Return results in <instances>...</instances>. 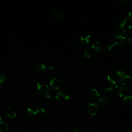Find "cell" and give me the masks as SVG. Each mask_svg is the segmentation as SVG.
Listing matches in <instances>:
<instances>
[{"instance_id":"52a82bcc","label":"cell","mask_w":132,"mask_h":132,"mask_svg":"<svg viewBox=\"0 0 132 132\" xmlns=\"http://www.w3.org/2000/svg\"><path fill=\"white\" fill-rule=\"evenodd\" d=\"M122 45V43L117 40L111 41L108 46V49L111 52H116L119 50Z\"/></svg>"},{"instance_id":"8fae6325","label":"cell","mask_w":132,"mask_h":132,"mask_svg":"<svg viewBox=\"0 0 132 132\" xmlns=\"http://www.w3.org/2000/svg\"><path fill=\"white\" fill-rule=\"evenodd\" d=\"M51 15L53 18L58 20L62 18L64 14L61 11L59 10L54 9L52 11Z\"/></svg>"},{"instance_id":"30bf717a","label":"cell","mask_w":132,"mask_h":132,"mask_svg":"<svg viewBox=\"0 0 132 132\" xmlns=\"http://www.w3.org/2000/svg\"><path fill=\"white\" fill-rule=\"evenodd\" d=\"M119 91H118V95L119 97H123L126 93V91L127 89V86L126 83L121 82L119 86Z\"/></svg>"},{"instance_id":"7402d4cb","label":"cell","mask_w":132,"mask_h":132,"mask_svg":"<svg viewBox=\"0 0 132 132\" xmlns=\"http://www.w3.org/2000/svg\"><path fill=\"white\" fill-rule=\"evenodd\" d=\"M115 90H116V89L114 88V87L110 86L108 87H107L106 88L103 89L102 92V93H108V92H109V93H112V92H113Z\"/></svg>"},{"instance_id":"f1b7e54d","label":"cell","mask_w":132,"mask_h":132,"mask_svg":"<svg viewBox=\"0 0 132 132\" xmlns=\"http://www.w3.org/2000/svg\"><path fill=\"white\" fill-rule=\"evenodd\" d=\"M127 0H117V2L121 5H125L127 3Z\"/></svg>"},{"instance_id":"ffe728a7","label":"cell","mask_w":132,"mask_h":132,"mask_svg":"<svg viewBox=\"0 0 132 132\" xmlns=\"http://www.w3.org/2000/svg\"><path fill=\"white\" fill-rule=\"evenodd\" d=\"M123 102L126 105H129L132 103V96L127 95L123 98Z\"/></svg>"},{"instance_id":"4fadbf2b","label":"cell","mask_w":132,"mask_h":132,"mask_svg":"<svg viewBox=\"0 0 132 132\" xmlns=\"http://www.w3.org/2000/svg\"><path fill=\"white\" fill-rule=\"evenodd\" d=\"M100 93L98 91L95 89L92 88L90 92V96L93 100H97L100 98Z\"/></svg>"},{"instance_id":"836d02e7","label":"cell","mask_w":132,"mask_h":132,"mask_svg":"<svg viewBox=\"0 0 132 132\" xmlns=\"http://www.w3.org/2000/svg\"><path fill=\"white\" fill-rule=\"evenodd\" d=\"M1 86H2V85H1V84H0V88H1Z\"/></svg>"},{"instance_id":"7a4b0ae2","label":"cell","mask_w":132,"mask_h":132,"mask_svg":"<svg viewBox=\"0 0 132 132\" xmlns=\"http://www.w3.org/2000/svg\"><path fill=\"white\" fill-rule=\"evenodd\" d=\"M100 107L97 103H90L87 104L86 106V110L89 115L94 116L97 113Z\"/></svg>"},{"instance_id":"8992f818","label":"cell","mask_w":132,"mask_h":132,"mask_svg":"<svg viewBox=\"0 0 132 132\" xmlns=\"http://www.w3.org/2000/svg\"><path fill=\"white\" fill-rule=\"evenodd\" d=\"M37 114L36 110L31 108H27L23 113V116L27 120H32L34 119Z\"/></svg>"},{"instance_id":"9c48e42d","label":"cell","mask_w":132,"mask_h":132,"mask_svg":"<svg viewBox=\"0 0 132 132\" xmlns=\"http://www.w3.org/2000/svg\"><path fill=\"white\" fill-rule=\"evenodd\" d=\"M128 20V18L126 16H123L118 18L116 21V25L118 28L124 27L125 24Z\"/></svg>"},{"instance_id":"603a6c76","label":"cell","mask_w":132,"mask_h":132,"mask_svg":"<svg viewBox=\"0 0 132 132\" xmlns=\"http://www.w3.org/2000/svg\"><path fill=\"white\" fill-rule=\"evenodd\" d=\"M118 32L120 34H121L122 35H123V36H124L125 37H127V36L128 35V32H127V30H126V29L124 27L119 28Z\"/></svg>"},{"instance_id":"484cf974","label":"cell","mask_w":132,"mask_h":132,"mask_svg":"<svg viewBox=\"0 0 132 132\" xmlns=\"http://www.w3.org/2000/svg\"><path fill=\"white\" fill-rule=\"evenodd\" d=\"M128 33L132 34V23H130L127 26V29L126 30Z\"/></svg>"},{"instance_id":"3957f363","label":"cell","mask_w":132,"mask_h":132,"mask_svg":"<svg viewBox=\"0 0 132 132\" xmlns=\"http://www.w3.org/2000/svg\"><path fill=\"white\" fill-rule=\"evenodd\" d=\"M91 41V36L89 34H84L81 35L78 40V44L81 47H87Z\"/></svg>"},{"instance_id":"44dd1931","label":"cell","mask_w":132,"mask_h":132,"mask_svg":"<svg viewBox=\"0 0 132 132\" xmlns=\"http://www.w3.org/2000/svg\"><path fill=\"white\" fill-rule=\"evenodd\" d=\"M52 90L49 88L48 89H47L46 91L44 92V94L45 97L48 98H51L53 96V93L52 92Z\"/></svg>"},{"instance_id":"83f0119b","label":"cell","mask_w":132,"mask_h":132,"mask_svg":"<svg viewBox=\"0 0 132 132\" xmlns=\"http://www.w3.org/2000/svg\"><path fill=\"white\" fill-rule=\"evenodd\" d=\"M5 79V76L3 74H0V84L2 83Z\"/></svg>"},{"instance_id":"4dcf8cb0","label":"cell","mask_w":132,"mask_h":132,"mask_svg":"<svg viewBox=\"0 0 132 132\" xmlns=\"http://www.w3.org/2000/svg\"><path fill=\"white\" fill-rule=\"evenodd\" d=\"M72 132H80V130H79V129L78 128L75 127V128H74L72 130Z\"/></svg>"},{"instance_id":"5b68a950","label":"cell","mask_w":132,"mask_h":132,"mask_svg":"<svg viewBox=\"0 0 132 132\" xmlns=\"http://www.w3.org/2000/svg\"><path fill=\"white\" fill-rule=\"evenodd\" d=\"M107 79L111 86L114 87L116 89L119 87L120 84H121V82H119V79L118 77L113 75L107 74Z\"/></svg>"},{"instance_id":"e0dca14e","label":"cell","mask_w":132,"mask_h":132,"mask_svg":"<svg viewBox=\"0 0 132 132\" xmlns=\"http://www.w3.org/2000/svg\"><path fill=\"white\" fill-rule=\"evenodd\" d=\"M101 47H102L101 44H100V42H97V41L94 42V43L92 44V45H91V48H92V49L93 50L95 51L96 52H98L101 50Z\"/></svg>"},{"instance_id":"d6a6232c","label":"cell","mask_w":132,"mask_h":132,"mask_svg":"<svg viewBox=\"0 0 132 132\" xmlns=\"http://www.w3.org/2000/svg\"><path fill=\"white\" fill-rule=\"evenodd\" d=\"M1 122H2V119H1V118L0 117V123H1Z\"/></svg>"},{"instance_id":"277c9868","label":"cell","mask_w":132,"mask_h":132,"mask_svg":"<svg viewBox=\"0 0 132 132\" xmlns=\"http://www.w3.org/2000/svg\"><path fill=\"white\" fill-rule=\"evenodd\" d=\"M62 85V81L57 77H53L50 82V88L52 90H58L60 89Z\"/></svg>"},{"instance_id":"6da1fadb","label":"cell","mask_w":132,"mask_h":132,"mask_svg":"<svg viewBox=\"0 0 132 132\" xmlns=\"http://www.w3.org/2000/svg\"><path fill=\"white\" fill-rule=\"evenodd\" d=\"M33 71L37 74H40L46 71L53 70L54 68L53 66H46L45 64L41 63H38L35 64L33 67Z\"/></svg>"},{"instance_id":"ba28073f","label":"cell","mask_w":132,"mask_h":132,"mask_svg":"<svg viewBox=\"0 0 132 132\" xmlns=\"http://www.w3.org/2000/svg\"><path fill=\"white\" fill-rule=\"evenodd\" d=\"M55 97L59 101H66L69 99L70 95L68 93L65 91H60L55 94Z\"/></svg>"},{"instance_id":"d4e9b609","label":"cell","mask_w":132,"mask_h":132,"mask_svg":"<svg viewBox=\"0 0 132 132\" xmlns=\"http://www.w3.org/2000/svg\"><path fill=\"white\" fill-rule=\"evenodd\" d=\"M36 111L37 112V114L39 115H42L45 112V110L43 108H39L37 109Z\"/></svg>"},{"instance_id":"cb8c5ba5","label":"cell","mask_w":132,"mask_h":132,"mask_svg":"<svg viewBox=\"0 0 132 132\" xmlns=\"http://www.w3.org/2000/svg\"><path fill=\"white\" fill-rule=\"evenodd\" d=\"M91 52L90 50H89L87 48L85 49V50L84 51V54H83L84 57L89 58L91 57Z\"/></svg>"},{"instance_id":"ac0fdd59","label":"cell","mask_w":132,"mask_h":132,"mask_svg":"<svg viewBox=\"0 0 132 132\" xmlns=\"http://www.w3.org/2000/svg\"><path fill=\"white\" fill-rule=\"evenodd\" d=\"M114 72H115L116 74L118 76V77L120 79V81H121L124 79V78L125 77V76L126 75L125 74V73L123 71H120V70L115 71Z\"/></svg>"},{"instance_id":"d6986e66","label":"cell","mask_w":132,"mask_h":132,"mask_svg":"<svg viewBox=\"0 0 132 132\" xmlns=\"http://www.w3.org/2000/svg\"><path fill=\"white\" fill-rule=\"evenodd\" d=\"M100 107H102L106 105L107 103V100L106 97H102L98 99V102L97 103Z\"/></svg>"},{"instance_id":"4316f807","label":"cell","mask_w":132,"mask_h":132,"mask_svg":"<svg viewBox=\"0 0 132 132\" xmlns=\"http://www.w3.org/2000/svg\"><path fill=\"white\" fill-rule=\"evenodd\" d=\"M127 18H128V19H130V21H132V11H127Z\"/></svg>"},{"instance_id":"5bb4252c","label":"cell","mask_w":132,"mask_h":132,"mask_svg":"<svg viewBox=\"0 0 132 132\" xmlns=\"http://www.w3.org/2000/svg\"><path fill=\"white\" fill-rule=\"evenodd\" d=\"M7 114L8 117L10 119H14L16 117V112L15 110L10 107L7 108Z\"/></svg>"},{"instance_id":"2e32d148","label":"cell","mask_w":132,"mask_h":132,"mask_svg":"<svg viewBox=\"0 0 132 132\" xmlns=\"http://www.w3.org/2000/svg\"><path fill=\"white\" fill-rule=\"evenodd\" d=\"M114 38L116 39V40L117 41H119L122 43H123V42H124L126 39V37H125V36L122 35L119 32H116L114 35Z\"/></svg>"},{"instance_id":"7c38bea8","label":"cell","mask_w":132,"mask_h":132,"mask_svg":"<svg viewBox=\"0 0 132 132\" xmlns=\"http://www.w3.org/2000/svg\"><path fill=\"white\" fill-rule=\"evenodd\" d=\"M37 87L39 90L42 91L43 93L50 88L49 86L46 83L43 81L38 82L37 84Z\"/></svg>"},{"instance_id":"1f68e13d","label":"cell","mask_w":132,"mask_h":132,"mask_svg":"<svg viewBox=\"0 0 132 132\" xmlns=\"http://www.w3.org/2000/svg\"><path fill=\"white\" fill-rule=\"evenodd\" d=\"M128 44H130L132 43V37H130L129 39H128Z\"/></svg>"},{"instance_id":"9a60e30c","label":"cell","mask_w":132,"mask_h":132,"mask_svg":"<svg viewBox=\"0 0 132 132\" xmlns=\"http://www.w3.org/2000/svg\"><path fill=\"white\" fill-rule=\"evenodd\" d=\"M9 126L8 123L5 122L0 123V132H8Z\"/></svg>"},{"instance_id":"f546056e","label":"cell","mask_w":132,"mask_h":132,"mask_svg":"<svg viewBox=\"0 0 132 132\" xmlns=\"http://www.w3.org/2000/svg\"><path fill=\"white\" fill-rule=\"evenodd\" d=\"M128 90L129 91V92L132 94V82L130 84V85L128 86Z\"/></svg>"}]
</instances>
